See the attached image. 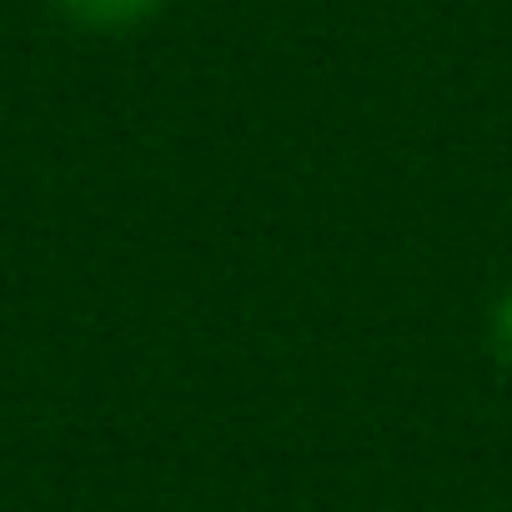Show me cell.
<instances>
[{"mask_svg":"<svg viewBox=\"0 0 512 512\" xmlns=\"http://www.w3.org/2000/svg\"><path fill=\"white\" fill-rule=\"evenodd\" d=\"M86 11H96V16H121V11H131L136 0H81Z\"/></svg>","mask_w":512,"mask_h":512,"instance_id":"obj_1","label":"cell"},{"mask_svg":"<svg viewBox=\"0 0 512 512\" xmlns=\"http://www.w3.org/2000/svg\"><path fill=\"white\" fill-rule=\"evenodd\" d=\"M502 347H507V352H512V302H507V307H502Z\"/></svg>","mask_w":512,"mask_h":512,"instance_id":"obj_2","label":"cell"}]
</instances>
